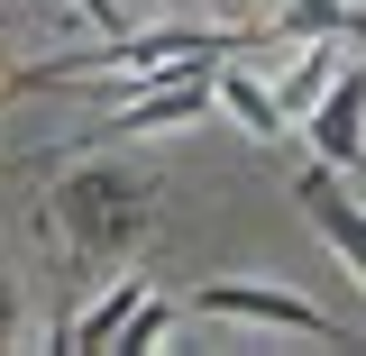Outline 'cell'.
<instances>
[{
  "label": "cell",
  "instance_id": "obj_5",
  "mask_svg": "<svg viewBox=\"0 0 366 356\" xmlns=\"http://www.w3.org/2000/svg\"><path fill=\"white\" fill-rule=\"evenodd\" d=\"M147 293H156L147 274H119V265H110V293H101V302H83V311L64 320V329H55V347H83V356L119 347V329L137 320V302H147Z\"/></svg>",
  "mask_w": 366,
  "mask_h": 356
},
{
  "label": "cell",
  "instance_id": "obj_6",
  "mask_svg": "<svg viewBox=\"0 0 366 356\" xmlns=\"http://www.w3.org/2000/svg\"><path fill=\"white\" fill-rule=\"evenodd\" d=\"M220 110L257 137V146H293V137H302V128H293V110H284L257 73H238V64H220Z\"/></svg>",
  "mask_w": 366,
  "mask_h": 356
},
{
  "label": "cell",
  "instance_id": "obj_9",
  "mask_svg": "<svg viewBox=\"0 0 366 356\" xmlns=\"http://www.w3.org/2000/svg\"><path fill=\"white\" fill-rule=\"evenodd\" d=\"M74 9H83L92 28H101V37H110V28H129V19H119V0H74Z\"/></svg>",
  "mask_w": 366,
  "mask_h": 356
},
{
  "label": "cell",
  "instance_id": "obj_7",
  "mask_svg": "<svg viewBox=\"0 0 366 356\" xmlns=\"http://www.w3.org/2000/svg\"><path fill=\"white\" fill-rule=\"evenodd\" d=\"M165 329H174V302H165V293H147V302H137V320L119 329V347H165Z\"/></svg>",
  "mask_w": 366,
  "mask_h": 356
},
{
  "label": "cell",
  "instance_id": "obj_2",
  "mask_svg": "<svg viewBox=\"0 0 366 356\" xmlns=\"http://www.w3.org/2000/svg\"><path fill=\"white\" fill-rule=\"evenodd\" d=\"M293 201H302V220L320 228V247H330V256L366 283V201L348 192V174H339L330 156H312V146H302V165H293Z\"/></svg>",
  "mask_w": 366,
  "mask_h": 356
},
{
  "label": "cell",
  "instance_id": "obj_4",
  "mask_svg": "<svg viewBox=\"0 0 366 356\" xmlns=\"http://www.w3.org/2000/svg\"><path fill=\"white\" fill-rule=\"evenodd\" d=\"M302 146H312V156H330L339 174L366 183V46H357V64H339V73H330V91L302 110Z\"/></svg>",
  "mask_w": 366,
  "mask_h": 356
},
{
  "label": "cell",
  "instance_id": "obj_3",
  "mask_svg": "<svg viewBox=\"0 0 366 356\" xmlns=\"http://www.w3.org/2000/svg\"><path fill=\"white\" fill-rule=\"evenodd\" d=\"M192 311H202V320H247V329H293V338H320V347H348V329L320 311V302L274 293V283H202Z\"/></svg>",
  "mask_w": 366,
  "mask_h": 356
},
{
  "label": "cell",
  "instance_id": "obj_8",
  "mask_svg": "<svg viewBox=\"0 0 366 356\" xmlns=\"http://www.w3.org/2000/svg\"><path fill=\"white\" fill-rule=\"evenodd\" d=\"M0 347H19V293H9V274H0Z\"/></svg>",
  "mask_w": 366,
  "mask_h": 356
},
{
  "label": "cell",
  "instance_id": "obj_1",
  "mask_svg": "<svg viewBox=\"0 0 366 356\" xmlns=\"http://www.w3.org/2000/svg\"><path fill=\"white\" fill-rule=\"evenodd\" d=\"M55 238L83 274H110V265H137V247L156 238V174L110 156V146H83L64 183H55Z\"/></svg>",
  "mask_w": 366,
  "mask_h": 356
}]
</instances>
